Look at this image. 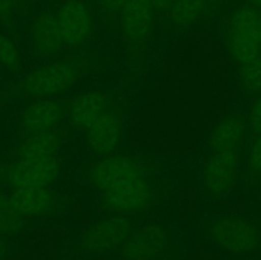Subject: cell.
<instances>
[{
  "label": "cell",
  "mask_w": 261,
  "mask_h": 260,
  "mask_svg": "<svg viewBox=\"0 0 261 260\" xmlns=\"http://www.w3.org/2000/svg\"><path fill=\"white\" fill-rule=\"evenodd\" d=\"M25 2H28V0H13L14 5L15 4H23V3H25Z\"/></svg>",
  "instance_id": "obj_30"
},
{
  "label": "cell",
  "mask_w": 261,
  "mask_h": 260,
  "mask_svg": "<svg viewBox=\"0 0 261 260\" xmlns=\"http://www.w3.org/2000/svg\"><path fill=\"white\" fill-rule=\"evenodd\" d=\"M241 81L250 93L261 92V56L241 65Z\"/></svg>",
  "instance_id": "obj_21"
},
{
  "label": "cell",
  "mask_w": 261,
  "mask_h": 260,
  "mask_svg": "<svg viewBox=\"0 0 261 260\" xmlns=\"http://www.w3.org/2000/svg\"><path fill=\"white\" fill-rule=\"evenodd\" d=\"M247 163L251 172L261 175V134L256 135V139L254 140L250 148Z\"/></svg>",
  "instance_id": "obj_23"
},
{
  "label": "cell",
  "mask_w": 261,
  "mask_h": 260,
  "mask_svg": "<svg viewBox=\"0 0 261 260\" xmlns=\"http://www.w3.org/2000/svg\"><path fill=\"white\" fill-rule=\"evenodd\" d=\"M152 188L144 177H138L121 186L105 191L102 204L110 211L117 213H133L149 204Z\"/></svg>",
  "instance_id": "obj_9"
},
{
  "label": "cell",
  "mask_w": 261,
  "mask_h": 260,
  "mask_svg": "<svg viewBox=\"0 0 261 260\" xmlns=\"http://www.w3.org/2000/svg\"><path fill=\"white\" fill-rule=\"evenodd\" d=\"M214 245L232 255H249L259 250L261 232L249 219L236 216H223L214 219L208 227Z\"/></svg>",
  "instance_id": "obj_1"
},
{
  "label": "cell",
  "mask_w": 261,
  "mask_h": 260,
  "mask_svg": "<svg viewBox=\"0 0 261 260\" xmlns=\"http://www.w3.org/2000/svg\"><path fill=\"white\" fill-rule=\"evenodd\" d=\"M64 45L56 15L48 12L40 13L31 28L33 53L37 56H53L60 53Z\"/></svg>",
  "instance_id": "obj_11"
},
{
  "label": "cell",
  "mask_w": 261,
  "mask_h": 260,
  "mask_svg": "<svg viewBox=\"0 0 261 260\" xmlns=\"http://www.w3.org/2000/svg\"><path fill=\"white\" fill-rule=\"evenodd\" d=\"M154 7L150 0H129L121 10V25L132 40L144 38L153 27Z\"/></svg>",
  "instance_id": "obj_13"
},
{
  "label": "cell",
  "mask_w": 261,
  "mask_h": 260,
  "mask_svg": "<svg viewBox=\"0 0 261 260\" xmlns=\"http://www.w3.org/2000/svg\"><path fill=\"white\" fill-rule=\"evenodd\" d=\"M133 231V223L127 217L121 214L106 217L94 222L81 235L78 247L91 256L110 254L121 249Z\"/></svg>",
  "instance_id": "obj_3"
},
{
  "label": "cell",
  "mask_w": 261,
  "mask_h": 260,
  "mask_svg": "<svg viewBox=\"0 0 261 260\" xmlns=\"http://www.w3.org/2000/svg\"><path fill=\"white\" fill-rule=\"evenodd\" d=\"M98 5L107 12H121L129 0H97Z\"/></svg>",
  "instance_id": "obj_25"
},
{
  "label": "cell",
  "mask_w": 261,
  "mask_h": 260,
  "mask_svg": "<svg viewBox=\"0 0 261 260\" xmlns=\"http://www.w3.org/2000/svg\"><path fill=\"white\" fill-rule=\"evenodd\" d=\"M60 149V138L53 132L32 134L17 149L19 158H55Z\"/></svg>",
  "instance_id": "obj_18"
},
{
  "label": "cell",
  "mask_w": 261,
  "mask_h": 260,
  "mask_svg": "<svg viewBox=\"0 0 261 260\" xmlns=\"http://www.w3.org/2000/svg\"><path fill=\"white\" fill-rule=\"evenodd\" d=\"M247 4L250 7H254V8H261V0H246Z\"/></svg>",
  "instance_id": "obj_29"
},
{
  "label": "cell",
  "mask_w": 261,
  "mask_h": 260,
  "mask_svg": "<svg viewBox=\"0 0 261 260\" xmlns=\"http://www.w3.org/2000/svg\"><path fill=\"white\" fill-rule=\"evenodd\" d=\"M143 176L139 163L127 155H109L92 170V183L97 189L109 191Z\"/></svg>",
  "instance_id": "obj_7"
},
{
  "label": "cell",
  "mask_w": 261,
  "mask_h": 260,
  "mask_svg": "<svg viewBox=\"0 0 261 260\" xmlns=\"http://www.w3.org/2000/svg\"><path fill=\"white\" fill-rule=\"evenodd\" d=\"M150 2H152L155 10H158V12H165V10L170 9V7L172 5V3L175 0H150Z\"/></svg>",
  "instance_id": "obj_27"
},
{
  "label": "cell",
  "mask_w": 261,
  "mask_h": 260,
  "mask_svg": "<svg viewBox=\"0 0 261 260\" xmlns=\"http://www.w3.org/2000/svg\"><path fill=\"white\" fill-rule=\"evenodd\" d=\"M24 228V217L20 216L10 200V195L0 193V236H15Z\"/></svg>",
  "instance_id": "obj_20"
},
{
  "label": "cell",
  "mask_w": 261,
  "mask_h": 260,
  "mask_svg": "<svg viewBox=\"0 0 261 260\" xmlns=\"http://www.w3.org/2000/svg\"><path fill=\"white\" fill-rule=\"evenodd\" d=\"M76 78L78 66L73 61H53L31 71L23 82V89L30 96L48 98L66 91Z\"/></svg>",
  "instance_id": "obj_4"
},
{
  "label": "cell",
  "mask_w": 261,
  "mask_h": 260,
  "mask_svg": "<svg viewBox=\"0 0 261 260\" xmlns=\"http://www.w3.org/2000/svg\"><path fill=\"white\" fill-rule=\"evenodd\" d=\"M55 15L65 45H81L88 38L93 27V17L86 3L82 0H66Z\"/></svg>",
  "instance_id": "obj_6"
},
{
  "label": "cell",
  "mask_w": 261,
  "mask_h": 260,
  "mask_svg": "<svg viewBox=\"0 0 261 260\" xmlns=\"http://www.w3.org/2000/svg\"><path fill=\"white\" fill-rule=\"evenodd\" d=\"M61 117V107L56 101L41 98L32 102L23 111L20 124L27 133L40 134L51 132Z\"/></svg>",
  "instance_id": "obj_14"
},
{
  "label": "cell",
  "mask_w": 261,
  "mask_h": 260,
  "mask_svg": "<svg viewBox=\"0 0 261 260\" xmlns=\"http://www.w3.org/2000/svg\"><path fill=\"white\" fill-rule=\"evenodd\" d=\"M250 130L252 134H261V96L254 102L250 112Z\"/></svg>",
  "instance_id": "obj_24"
},
{
  "label": "cell",
  "mask_w": 261,
  "mask_h": 260,
  "mask_svg": "<svg viewBox=\"0 0 261 260\" xmlns=\"http://www.w3.org/2000/svg\"><path fill=\"white\" fill-rule=\"evenodd\" d=\"M10 200L22 217H36L46 213L54 203V195L47 186L14 189Z\"/></svg>",
  "instance_id": "obj_15"
},
{
  "label": "cell",
  "mask_w": 261,
  "mask_h": 260,
  "mask_svg": "<svg viewBox=\"0 0 261 260\" xmlns=\"http://www.w3.org/2000/svg\"><path fill=\"white\" fill-rule=\"evenodd\" d=\"M239 172L237 152H213L204 170V185L213 196H222L234 186Z\"/></svg>",
  "instance_id": "obj_10"
},
{
  "label": "cell",
  "mask_w": 261,
  "mask_h": 260,
  "mask_svg": "<svg viewBox=\"0 0 261 260\" xmlns=\"http://www.w3.org/2000/svg\"><path fill=\"white\" fill-rule=\"evenodd\" d=\"M87 130V142L94 153L110 154L117 147L121 138V125L111 112H103Z\"/></svg>",
  "instance_id": "obj_12"
},
{
  "label": "cell",
  "mask_w": 261,
  "mask_h": 260,
  "mask_svg": "<svg viewBox=\"0 0 261 260\" xmlns=\"http://www.w3.org/2000/svg\"><path fill=\"white\" fill-rule=\"evenodd\" d=\"M9 255V245L4 236H0V260H7Z\"/></svg>",
  "instance_id": "obj_28"
},
{
  "label": "cell",
  "mask_w": 261,
  "mask_h": 260,
  "mask_svg": "<svg viewBox=\"0 0 261 260\" xmlns=\"http://www.w3.org/2000/svg\"><path fill=\"white\" fill-rule=\"evenodd\" d=\"M103 112L106 99L98 92H86L76 97L69 109V119L76 127L88 129Z\"/></svg>",
  "instance_id": "obj_17"
},
{
  "label": "cell",
  "mask_w": 261,
  "mask_h": 260,
  "mask_svg": "<svg viewBox=\"0 0 261 260\" xmlns=\"http://www.w3.org/2000/svg\"><path fill=\"white\" fill-rule=\"evenodd\" d=\"M228 43L232 56L241 65L260 56L261 13L256 8L246 5L233 10L229 18Z\"/></svg>",
  "instance_id": "obj_2"
},
{
  "label": "cell",
  "mask_w": 261,
  "mask_h": 260,
  "mask_svg": "<svg viewBox=\"0 0 261 260\" xmlns=\"http://www.w3.org/2000/svg\"><path fill=\"white\" fill-rule=\"evenodd\" d=\"M59 175L55 158H19L10 166L8 180L14 189L48 186Z\"/></svg>",
  "instance_id": "obj_8"
},
{
  "label": "cell",
  "mask_w": 261,
  "mask_h": 260,
  "mask_svg": "<svg viewBox=\"0 0 261 260\" xmlns=\"http://www.w3.org/2000/svg\"><path fill=\"white\" fill-rule=\"evenodd\" d=\"M172 237L158 223H149L133 231L120 249L122 260H158L168 251Z\"/></svg>",
  "instance_id": "obj_5"
},
{
  "label": "cell",
  "mask_w": 261,
  "mask_h": 260,
  "mask_svg": "<svg viewBox=\"0 0 261 260\" xmlns=\"http://www.w3.org/2000/svg\"><path fill=\"white\" fill-rule=\"evenodd\" d=\"M208 0H175L168 9L170 19L176 27H190L203 17Z\"/></svg>",
  "instance_id": "obj_19"
},
{
  "label": "cell",
  "mask_w": 261,
  "mask_h": 260,
  "mask_svg": "<svg viewBox=\"0 0 261 260\" xmlns=\"http://www.w3.org/2000/svg\"><path fill=\"white\" fill-rule=\"evenodd\" d=\"M218 0H208V4H212V3H217Z\"/></svg>",
  "instance_id": "obj_31"
},
{
  "label": "cell",
  "mask_w": 261,
  "mask_h": 260,
  "mask_svg": "<svg viewBox=\"0 0 261 260\" xmlns=\"http://www.w3.org/2000/svg\"><path fill=\"white\" fill-rule=\"evenodd\" d=\"M246 133V122L240 115H231L222 120L211 137L213 152H237Z\"/></svg>",
  "instance_id": "obj_16"
},
{
  "label": "cell",
  "mask_w": 261,
  "mask_h": 260,
  "mask_svg": "<svg viewBox=\"0 0 261 260\" xmlns=\"http://www.w3.org/2000/svg\"><path fill=\"white\" fill-rule=\"evenodd\" d=\"M14 3L13 0H0V18H7L12 14Z\"/></svg>",
  "instance_id": "obj_26"
},
{
  "label": "cell",
  "mask_w": 261,
  "mask_h": 260,
  "mask_svg": "<svg viewBox=\"0 0 261 260\" xmlns=\"http://www.w3.org/2000/svg\"><path fill=\"white\" fill-rule=\"evenodd\" d=\"M20 60L17 45L8 36L0 33V64L8 69H13Z\"/></svg>",
  "instance_id": "obj_22"
}]
</instances>
